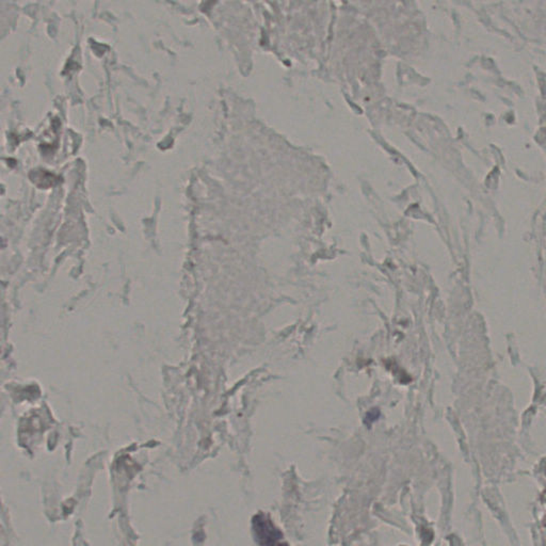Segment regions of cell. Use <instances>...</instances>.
Masks as SVG:
<instances>
[{
	"instance_id": "obj_1",
	"label": "cell",
	"mask_w": 546,
	"mask_h": 546,
	"mask_svg": "<svg viewBox=\"0 0 546 546\" xmlns=\"http://www.w3.org/2000/svg\"><path fill=\"white\" fill-rule=\"evenodd\" d=\"M253 532L261 546H288L283 542L282 532L268 516L259 514L253 518Z\"/></svg>"
}]
</instances>
